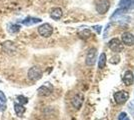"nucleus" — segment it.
I'll return each mask as SVG.
<instances>
[{
	"instance_id": "1",
	"label": "nucleus",
	"mask_w": 134,
	"mask_h": 120,
	"mask_svg": "<svg viewBox=\"0 0 134 120\" xmlns=\"http://www.w3.org/2000/svg\"><path fill=\"white\" fill-rule=\"evenodd\" d=\"M38 33L40 34V36H42L44 38H48L53 33V28H52V26L50 24L44 23V24L40 25L38 27Z\"/></svg>"
},
{
	"instance_id": "2",
	"label": "nucleus",
	"mask_w": 134,
	"mask_h": 120,
	"mask_svg": "<svg viewBox=\"0 0 134 120\" xmlns=\"http://www.w3.org/2000/svg\"><path fill=\"white\" fill-rule=\"evenodd\" d=\"M42 77V71L39 67L33 66L28 70V78L32 81H37Z\"/></svg>"
},
{
	"instance_id": "3",
	"label": "nucleus",
	"mask_w": 134,
	"mask_h": 120,
	"mask_svg": "<svg viewBox=\"0 0 134 120\" xmlns=\"http://www.w3.org/2000/svg\"><path fill=\"white\" fill-rule=\"evenodd\" d=\"M108 47L111 49L113 52L119 53L123 50V44L117 39V38H113L108 42Z\"/></svg>"
},
{
	"instance_id": "4",
	"label": "nucleus",
	"mask_w": 134,
	"mask_h": 120,
	"mask_svg": "<svg viewBox=\"0 0 134 120\" xmlns=\"http://www.w3.org/2000/svg\"><path fill=\"white\" fill-rule=\"evenodd\" d=\"M129 94L126 91H118L114 93V100L117 104H124L128 100Z\"/></svg>"
},
{
	"instance_id": "5",
	"label": "nucleus",
	"mask_w": 134,
	"mask_h": 120,
	"mask_svg": "<svg viewBox=\"0 0 134 120\" xmlns=\"http://www.w3.org/2000/svg\"><path fill=\"white\" fill-rule=\"evenodd\" d=\"M96 57H97V50L96 48H91L87 55H86V59H85V62H86V65L88 66H92L94 65L95 62H96Z\"/></svg>"
},
{
	"instance_id": "6",
	"label": "nucleus",
	"mask_w": 134,
	"mask_h": 120,
	"mask_svg": "<svg viewBox=\"0 0 134 120\" xmlns=\"http://www.w3.org/2000/svg\"><path fill=\"white\" fill-rule=\"evenodd\" d=\"M110 7V3L108 0H100L96 4V11L99 14H105Z\"/></svg>"
},
{
	"instance_id": "7",
	"label": "nucleus",
	"mask_w": 134,
	"mask_h": 120,
	"mask_svg": "<svg viewBox=\"0 0 134 120\" xmlns=\"http://www.w3.org/2000/svg\"><path fill=\"white\" fill-rule=\"evenodd\" d=\"M2 50L9 55H13L16 52V46L12 41H6L2 45Z\"/></svg>"
},
{
	"instance_id": "8",
	"label": "nucleus",
	"mask_w": 134,
	"mask_h": 120,
	"mask_svg": "<svg viewBox=\"0 0 134 120\" xmlns=\"http://www.w3.org/2000/svg\"><path fill=\"white\" fill-rule=\"evenodd\" d=\"M122 39V43L127 46L134 45V35L130 32H124L121 36Z\"/></svg>"
},
{
	"instance_id": "9",
	"label": "nucleus",
	"mask_w": 134,
	"mask_h": 120,
	"mask_svg": "<svg viewBox=\"0 0 134 120\" xmlns=\"http://www.w3.org/2000/svg\"><path fill=\"white\" fill-rule=\"evenodd\" d=\"M83 99H84V97L82 94H76V95L72 98V100H71L72 106L75 109H77V110L80 109L81 106H82V103H83Z\"/></svg>"
},
{
	"instance_id": "10",
	"label": "nucleus",
	"mask_w": 134,
	"mask_h": 120,
	"mask_svg": "<svg viewBox=\"0 0 134 120\" xmlns=\"http://www.w3.org/2000/svg\"><path fill=\"white\" fill-rule=\"evenodd\" d=\"M52 92V86L49 83H46V85H42L38 89V94L40 96H48Z\"/></svg>"
},
{
	"instance_id": "11",
	"label": "nucleus",
	"mask_w": 134,
	"mask_h": 120,
	"mask_svg": "<svg viewBox=\"0 0 134 120\" xmlns=\"http://www.w3.org/2000/svg\"><path fill=\"white\" fill-rule=\"evenodd\" d=\"M134 81V75L131 71H126L123 76V82L126 86H130Z\"/></svg>"
},
{
	"instance_id": "12",
	"label": "nucleus",
	"mask_w": 134,
	"mask_h": 120,
	"mask_svg": "<svg viewBox=\"0 0 134 120\" xmlns=\"http://www.w3.org/2000/svg\"><path fill=\"white\" fill-rule=\"evenodd\" d=\"M62 14H63L62 9L61 8H59V7H55V8H53L50 12L51 18H52V19H54V20H59V19L62 17Z\"/></svg>"
},
{
	"instance_id": "13",
	"label": "nucleus",
	"mask_w": 134,
	"mask_h": 120,
	"mask_svg": "<svg viewBox=\"0 0 134 120\" xmlns=\"http://www.w3.org/2000/svg\"><path fill=\"white\" fill-rule=\"evenodd\" d=\"M14 110H15V113H16L17 116H19V117H22V115L24 114V112H25V107L23 106L22 104H20V103H15L14 104Z\"/></svg>"
},
{
	"instance_id": "14",
	"label": "nucleus",
	"mask_w": 134,
	"mask_h": 120,
	"mask_svg": "<svg viewBox=\"0 0 134 120\" xmlns=\"http://www.w3.org/2000/svg\"><path fill=\"white\" fill-rule=\"evenodd\" d=\"M39 22H41V19H39V18H33V17H28L22 21L23 24L24 25H27V26L33 25V24H36V23H39Z\"/></svg>"
},
{
	"instance_id": "15",
	"label": "nucleus",
	"mask_w": 134,
	"mask_h": 120,
	"mask_svg": "<svg viewBox=\"0 0 134 120\" xmlns=\"http://www.w3.org/2000/svg\"><path fill=\"white\" fill-rule=\"evenodd\" d=\"M106 55L105 53H101V55L99 56V60H98V68L99 69H103L106 65Z\"/></svg>"
},
{
	"instance_id": "16",
	"label": "nucleus",
	"mask_w": 134,
	"mask_h": 120,
	"mask_svg": "<svg viewBox=\"0 0 134 120\" xmlns=\"http://www.w3.org/2000/svg\"><path fill=\"white\" fill-rule=\"evenodd\" d=\"M6 109V97L4 95V93L2 91H0V110L4 111Z\"/></svg>"
},
{
	"instance_id": "17",
	"label": "nucleus",
	"mask_w": 134,
	"mask_h": 120,
	"mask_svg": "<svg viewBox=\"0 0 134 120\" xmlns=\"http://www.w3.org/2000/svg\"><path fill=\"white\" fill-rule=\"evenodd\" d=\"M78 35L80 36V38H83V39H87L91 36V31L89 29H83L82 31H80L78 33Z\"/></svg>"
},
{
	"instance_id": "18",
	"label": "nucleus",
	"mask_w": 134,
	"mask_h": 120,
	"mask_svg": "<svg viewBox=\"0 0 134 120\" xmlns=\"http://www.w3.org/2000/svg\"><path fill=\"white\" fill-rule=\"evenodd\" d=\"M17 100L19 101L20 104H26L28 102V98L25 97V96H23V95H18L17 96Z\"/></svg>"
},
{
	"instance_id": "19",
	"label": "nucleus",
	"mask_w": 134,
	"mask_h": 120,
	"mask_svg": "<svg viewBox=\"0 0 134 120\" xmlns=\"http://www.w3.org/2000/svg\"><path fill=\"white\" fill-rule=\"evenodd\" d=\"M129 5H131V1L130 0H121L120 1V6L122 7L123 9L127 8Z\"/></svg>"
},
{
	"instance_id": "20",
	"label": "nucleus",
	"mask_w": 134,
	"mask_h": 120,
	"mask_svg": "<svg viewBox=\"0 0 134 120\" xmlns=\"http://www.w3.org/2000/svg\"><path fill=\"white\" fill-rule=\"evenodd\" d=\"M109 62L111 63V64H118V63L120 62V57L116 55V56H113V57L109 60Z\"/></svg>"
},
{
	"instance_id": "21",
	"label": "nucleus",
	"mask_w": 134,
	"mask_h": 120,
	"mask_svg": "<svg viewBox=\"0 0 134 120\" xmlns=\"http://www.w3.org/2000/svg\"><path fill=\"white\" fill-rule=\"evenodd\" d=\"M19 28H20L19 25H12L11 28H10V31L11 32H17V31H19Z\"/></svg>"
},
{
	"instance_id": "22",
	"label": "nucleus",
	"mask_w": 134,
	"mask_h": 120,
	"mask_svg": "<svg viewBox=\"0 0 134 120\" xmlns=\"http://www.w3.org/2000/svg\"><path fill=\"white\" fill-rule=\"evenodd\" d=\"M93 29H94L95 31L99 34V33H101V30H102V27H101L100 25H97V26H93Z\"/></svg>"
},
{
	"instance_id": "23",
	"label": "nucleus",
	"mask_w": 134,
	"mask_h": 120,
	"mask_svg": "<svg viewBox=\"0 0 134 120\" xmlns=\"http://www.w3.org/2000/svg\"><path fill=\"white\" fill-rule=\"evenodd\" d=\"M126 117H127L126 113H125V112H122V113H120V115H119V117H118V120H123L124 118H126Z\"/></svg>"
},
{
	"instance_id": "24",
	"label": "nucleus",
	"mask_w": 134,
	"mask_h": 120,
	"mask_svg": "<svg viewBox=\"0 0 134 120\" xmlns=\"http://www.w3.org/2000/svg\"><path fill=\"white\" fill-rule=\"evenodd\" d=\"M132 4H133V5H132V8H134V0H132Z\"/></svg>"
},
{
	"instance_id": "25",
	"label": "nucleus",
	"mask_w": 134,
	"mask_h": 120,
	"mask_svg": "<svg viewBox=\"0 0 134 120\" xmlns=\"http://www.w3.org/2000/svg\"><path fill=\"white\" fill-rule=\"evenodd\" d=\"M123 120H129V118H128V117H126V118H124Z\"/></svg>"
}]
</instances>
